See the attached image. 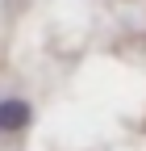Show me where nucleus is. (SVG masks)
<instances>
[{
  "mask_svg": "<svg viewBox=\"0 0 146 151\" xmlns=\"http://www.w3.org/2000/svg\"><path fill=\"white\" fill-rule=\"evenodd\" d=\"M29 118H33L29 101H21V97L0 101V134H21V130L29 126Z\"/></svg>",
  "mask_w": 146,
  "mask_h": 151,
  "instance_id": "f257e3e1",
  "label": "nucleus"
}]
</instances>
